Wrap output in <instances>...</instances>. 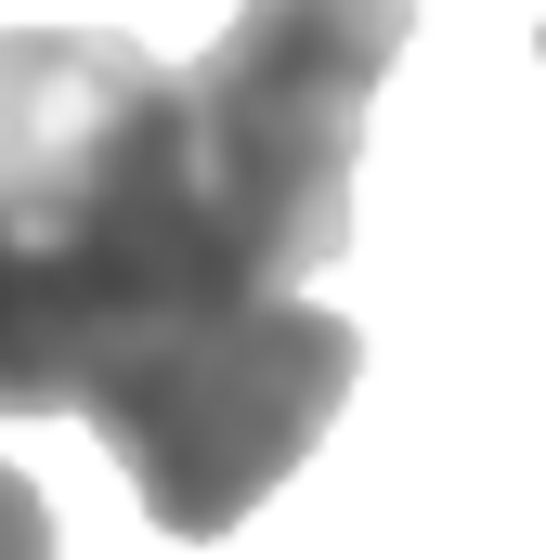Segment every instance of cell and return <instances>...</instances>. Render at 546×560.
<instances>
[{
    "instance_id": "2",
    "label": "cell",
    "mask_w": 546,
    "mask_h": 560,
    "mask_svg": "<svg viewBox=\"0 0 546 560\" xmlns=\"http://www.w3.org/2000/svg\"><path fill=\"white\" fill-rule=\"evenodd\" d=\"M365 378V339L352 313L299 300V287H235V300H195V313H156L143 339H118L79 392L92 443L131 469L143 522L209 548L261 509L273 482L339 430Z\"/></svg>"
},
{
    "instance_id": "3",
    "label": "cell",
    "mask_w": 546,
    "mask_h": 560,
    "mask_svg": "<svg viewBox=\"0 0 546 560\" xmlns=\"http://www.w3.org/2000/svg\"><path fill=\"white\" fill-rule=\"evenodd\" d=\"M416 0H248L195 66V170L261 287H299L352 248V156L365 105L404 66Z\"/></svg>"
},
{
    "instance_id": "4",
    "label": "cell",
    "mask_w": 546,
    "mask_h": 560,
    "mask_svg": "<svg viewBox=\"0 0 546 560\" xmlns=\"http://www.w3.org/2000/svg\"><path fill=\"white\" fill-rule=\"evenodd\" d=\"M0 560H52V495L26 469H0Z\"/></svg>"
},
{
    "instance_id": "1",
    "label": "cell",
    "mask_w": 546,
    "mask_h": 560,
    "mask_svg": "<svg viewBox=\"0 0 546 560\" xmlns=\"http://www.w3.org/2000/svg\"><path fill=\"white\" fill-rule=\"evenodd\" d=\"M261 287L235 261L195 92L118 26H0V418H79L156 313Z\"/></svg>"
}]
</instances>
